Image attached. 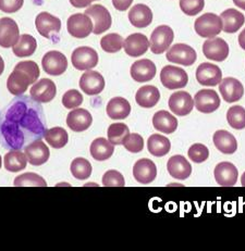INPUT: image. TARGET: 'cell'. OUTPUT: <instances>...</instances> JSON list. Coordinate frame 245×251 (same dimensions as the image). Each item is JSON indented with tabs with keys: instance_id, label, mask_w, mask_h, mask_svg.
Listing matches in <instances>:
<instances>
[{
	"instance_id": "cell-1",
	"label": "cell",
	"mask_w": 245,
	"mask_h": 251,
	"mask_svg": "<svg viewBox=\"0 0 245 251\" xmlns=\"http://www.w3.org/2000/svg\"><path fill=\"white\" fill-rule=\"evenodd\" d=\"M39 77V67L34 61L19 62L7 81L8 90L14 96H21L27 87L37 81Z\"/></svg>"
},
{
	"instance_id": "cell-2",
	"label": "cell",
	"mask_w": 245,
	"mask_h": 251,
	"mask_svg": "<svg viewBox=\"0 0 245 251\" xmlns=\"http://www.w3.org/2000/svg\"><path fill=\"white\" fill-rule=\"evenodd\" d=\"M194 28L201 37L214 38L222 31L221 18L215 13H205L196 19Z\"/></svg>"
},
{
	"instance_id": "cell-3",
	"label": "cell",
	"mask_w": 245,
	"mask_h": 251,
	"mask_svg": "<svg viewBox=\"0 0 245 251\" xmlns=\"http://www.w3.org/2000/svg\"><path fill=\"white\" fill-rule=\"evenodd\" d=\"M174 34L168 25H161L154 29L149 41V47L155 54H162L169 49L173 42Z\"/></svg>"
},
{
	"instance_id": "cell-4",
	"label": "cell",
	"mask_w": 245,
	"mask_h": 251,
	"mask_svg": "<svg viewBox=\"0 0 245 251\" xmlns=\"http://www.w3.org/2000/svg\"><path fill=\"white\" fill-rule=\"evenodd\" d=\"M161 81L168 89H178L187 86L189 76L183 69L173 65H166L161 72Z\"/></svg>"
},
{
	"instance_id": "cell-5",
	"label": "cell",
	"mask_w": 245,
	"mask_h": 251,
	"mask_svg": "<svg viewBox=\"0 0 245 251\" xmlns=\"http://www.w3.org/2000/svg\"><path fill=\"white\" fill-rule=\"evenodd\" d=\"M93 20V33L95 35H99L104 32L108 31L111 26L112 20L108 9L101 4H94L85 10V13Z\"/></svg>"
},
{
	"instance_id": "cell-6",
	"label": "cell",
	"mask_w": 245,
	"mask_h": 251,
	"mask_svg": "<svg viewBox=\"0 0 245 251\" xmlns=\"http://www.w3.org/2000/svg\"><path fill=\"white\" fill-rule=\"evenodd\" d=\"M37 32L45 38L53 39L57 36L61 29V21L59 18H56L48 12H41L35 20Z\"/></svg>"
},
{
	"instance_id": "cell-7",
	"label": "cell",
	"mask_w": 245,
	"mask_h": 251,
	"mask_svg": "<svg viewBox=\"0 0 245 251\" xmlns=\"http://www.w3.org/2000/svg\"><path fill=\"white\" fill-rule=\"evenodd\" d=\"M71 61L73 67L79 71L91 70L98 63V54L96 50L91 47H79L72 52Z\"/></svg>"
},
{
	"instance_id": "cell-8",
	"label": "cell",
	"mask_w": 245,
	"mask_h": 251,
	"mask_svg": "<svg viewBox=\"0 0 245 251\" xmlns=\"http://www.w3.org/2000/svg\"><path fill=\"white\" fill-rule=\"evenodd\" d=\"M67 28L70 35L77 38H85L93 32L92 19L86 14L76 13L68 19Z\"/></svg>"
},
{
	"instance_id": "cell-9",
	"label": "cell",
	"mask_w": 245,
	"mask_h": 251,
	"mask_svg": "<svg viewBox=\"0 0 245 251\" xmlns=\"http://www.w3.org/2000/svg\"><path fill=\"white\" fill-rule=\"evenodd\" d=\"M167 60L172 63L190 67L195 63L197 59V53L195 50L186 44H176L168 50Z\"/></svg>"
},
{
	"instance_id": "cell-10",
	"label": "cell",
	"mask_w": 245,
	"mask_h": 251,
	"mask_svg": "<svg viewBox=\"0 0 245 251\" xmlns=\"http://www.w3.org/2000/svg\"><path fill=\"white\" fill-rule=\"evenodd\" d=\"M44 71L53 76H58L67 71L68 60L63 53L53 50L47 52L42 60Z\"/></svg>"
},
{
	"instance_id": "cell-11",
	"label": "cell",
	"mask_w": 245,
	"mask_h": 251,
	"mask_svg": "<svg viewBox=\"0 0 245 251\" xmlns=\"http://www.w3.org/2000/svg\"><path fill=\"white\" fill-rule=\"evenodd\" d=\"M204 56L213 61H224L229 56V45L222 38L214 37L203 45Z\"/></svg>"
},
{
	"instance_id": "cell-12",
	"label": "cell",
	"mask_w": 245,
	"mask_h": 251,
	"mask_svg": "<svg viewBox=\"0 0 245 251\" xmlns=\"http://www.w3.org/2000/svg\"><path fill=\"white\" fill-rule=\"evenodd\" d=\"M194 105L199 112L213 113L220 107V98L214 89H202L195 95Z\"/></svg>"
},
{
	"instance_id": "cell-13",
	"label": "cell",
	"mask_w": 245,
	"mask_h": 251,
	"mask_svg": "<svg viewBox=\"0 0 245 251\" xmlns=\"http://www.w3.org/2000/svg\"><path fill=\"white\" fill-rule=\"evenodd\" d=\"M196 79L203 86H217L222 81V72L217 65L204 62L196 70Z\"/></svg>"
},
{
	"instance_id": "cell-14",
	"label": "cell",
	"mask_w": 245,
	"mask_h": 251,
	"mask_svg": "<svg viewBox=\"0 0 245 251\" xmlns=\"http://www.w3.org/2000/svg\"><path fill=\"white\" fill-rule=\"evenodd\" d=\"M168 105L172 113L179 115V117H184L192 112L194 108V99L189 93L181 90V92L173 93L170 96Z\"/></svg>"
},
{
	"instance_id": "cell-15",
	"label": "cell",
	"mask_w": 245,
	"mask_h": 251,
	"mask_svg": "<svg viewBox=\"0 0 245 251\" xmlns=\"http://www.w3.org/2000/svg\"><path fill=\"white\" fill-rule=\"evenodd\" d=\"M80 87L88 96H95L104 90L105 79L101 73L88 70L80 78Z\"/></svg>"
},
{
	"instance_id": "cell-16",
	"label": "cell",
	"mask_w": 245,
	"mask_h": 251,
	"mask_svg": "<svg viewBox=\"0 0 245 251\" xmlns=\"http://www.w3.org/2000/svg\"><path fill=\"white\" fill-rule=\"evenodd\" d=\"M219 90L224 101L229 103L239 101L244 95V87L242 83L233 77L223 78L219 84Z\"/></svg>"
},
{
	"instance_id": "cell-17",
	"label": "cell",
	"mask_w": 245,
	"mask_h": 251,
	"mask_svg": "<svg viewBox=\"0 0 245 251\" xmlns=\"http://www.w3.org/2000/svg\"><path fill=\"white\" fill-rule=\"evenodd\" d=\"M215 179L219 186L232 187L238 182L239 172L236 165L230 162H221L216 165L214 171Z\"/></svg>"
},
{
	"instance_id": "cell-18",
	"label": "cell",
	"mask_w": 245,
	"mask_h": 251,
	"mask_svg": "<svg viewBox=\"0 0 245 251\" xmlns=\"http://www.w3.org/2000/svg\"><path fill=\"white\" fill-rule=\"evenodd\" d=\"M57 94L56 85L49 78H42L31 88V98L36 102L52 101Z\"/></svg>"
},
{
	"instance_id": "cell-19",
	"label": "cell",
	"mask_w": 245,
	"mask_h": 251,
	"mask_svg": "<svg viewBox=\"0 0 245 251\" xmlns=\"http://www.w3.org/2000/svg\"><path fill=\"white\" fill-rule=\"evenodd\" d=\"M20 37L19 26L10 18L0 19V46L3 48L13 47Z\"/></svg>"
},
{
	"instance_id": "cell-20",
	"label": "cell",
	"mask_w": 245,
	"mask_h": 251,
	"mask_svg": "<svg viewBox=\"0 0 245 251\" xmlns=\"http://www.w3.org/2000/svg\"><path fill=\"white\" fill-rule=\"evenodd\" d=\"M133 176L138 183L149 184L157 176V168L149 159H141L134 164Z\"/></svg>"
},
{
	"instance_id": "cell-21",
	"label": "cell",
	"mask_w": 245,
	"mask_h": 251,
	"mask_svg": "<svg viewBox=\"0 0 245 251\" xmlns=\"http://www.w3.org/2000/svg\"><path fill=\"white\" fill-rule=\"evenodd\" d=\"M156 75V65L148 59H142L136 61L131 67V76L138 83L151 81Z\"/></svg>"
},
{
	"instance_id": "cell-22",
	"label": "cell",
	"mask_w": 245,
	"mask_h": 251,
	"mask_svg": "<svg viewBox=\"0 0 245 251\" xmlns=\"http://www.w3.org/2000/svg\"><path fill=\"white\" fill-rule=\"evenodd\" d=\"M124 51L130 57H139L147 51L149 48V41L145 35L136 33L130 35L123 43Z\"/></svg>"
},
{
	"instance_id": "cell-23",
	"label": "cell",
	"mask_w": 245,
	"mask_h": 251,
	"mask_svg": "<svg viewBox=\"0 0 245 251\" xmlns=\"http://www.w3.org/2000/svg\"><path fill=\"white\" fill-rule=\"evenodd\" d=\"M167 170L172 177L184 180L192 173V167L183 155H173L167 162Z\"/></svg>"
},
{
	"instance_id": "cell-24",
	"label": "cell",
	"mask_w": 245,
	"mask_h": 251,
	"mask_svg": "<svg viewBox=\"0 0 245 251\" xmlns=\"http://www.w3.org/2000/svg\"><path fill=\"white\" fill-rule=\"evenodd\" d=\"M92 114L85 109H74L68 114L67 124L74 132H84L92 125Z\"/></svg>"
},
{
	"instance_id": "cell-25",
	"label": "cell",
	"mask_w": 245,
	"mask_h": 251,
	"mask_svg": "<svg viewBox=\"0 0 245 251\" xmlns=\"http://www.w3.org/2000/svg\"><path fill=\"white\" fill-rule=\"evenodd\" d=\"M26 155L29 163L35 165V167H38V165H42L48 161L51 153L42 140H35L26 148Z\"/></svg>"
},
{
	"instance_id": "cell-26",
	"label": "cell",
	"mask_w": 245,
	"mask_h": 251,
	"mask_svg": "<svg viewBox=\"0 0 245 251\" xmlns=\"http://www.w3.org/2000/svg\"><path fill=\"white\" fill-rule=\"evenodd\" d=\"M129 20L133 26L143 28L153 22V12L146 4H136L129 12Z\"/></svg>"
},
{
	"instance_id": "cell-27",
	"label": "cell",
	"mask_w": 245,
	"mask_h": 251,
	"mask_svg": "<svg viewBox=\"0 0 245 251\" xmlns=\"http://www.w3.org/2000/svg\"><path fill=\"white\" fill-rule=\"evenodd\" d=\"M220 18L222 21V31L229 34L237 33L245 22L244 14L236 9H227L221 13Z\"/></svg>"
},
{
	"instance_id": "cell-28",
	"label": "cell",
	"mask_w": 245,
	"mask_h": 251,
	"mask_svg": "<svg viewBox=\"0 0 245 251\" xmlns=\"http://www.w3.org/2000/svg\"><path fill=\"white\" fill-rule=\"evenodd\" d=\"M214 144L219 151L224 154H232L238 149L236 137L224 129L217 130L214 134Z\"/></svg>"
},
{
	"instance_id": "cell-29",
	"label": "cell",
	"mask_w": 245,
	"mask_h": 251,
	"mask_svg": "<svg viewBox=\"0 0 245 251\" xmlns=\"http://www.w3.org/2000/svg\"><path fill=\"white\" fill-rule=\"evenodd\" d=\"M153 125L156 130L164 133L172 134L178 128V120L168 111H158L153 117Z\"/></svg>"
},
{
	"instance_id": "cell-30",
	"label": "cell",
	"mask_w": 245,
	"mask_h": 251,
	"mask_svg": "<svg viewBox=\"0 0 245 251\" xmlns=\"http://www.w3.org/2000/svg\"><path fill=\"white\" fill-rule=\"evenodd\" d=\"M106 111L110 119L123 120L131 113V104L122 97H114L108 102Z\"/></svg>"
},
{
	"instance_id": "cell-31",
	"label": "cell",
	"mask_w": 245,
	"mask_h": 251,
	"mask_svg": "<svg viewBox=\"0 0 245 251\" xmlns=\"http://www.w3.org/2000/svg\"><path fill=\"white\" fill-rule=\"evenodd\" d=\"M161 99V93L157 87L152 85H146L137 90L136 100L138 105L143 108H153Z\"/></svg>"
},
{
	"instance_id": "cell-32",
	"label": "cell",
	"mask_w": 245,
	"mask_h": 251,
	"mask_svg": "<svg viewBox=\"0 0 245 251\" xmlns=\"http://www.w3.org/2000/svg\"><path fill=\"white\" fill-rule=\"evenodd\" d=\"M89 151H91L92 157L95 160L105 161V160H108L113 154L114 147L108 139L101 137L94 139V142L91 144Z\"/></svg>"
},
{
	"instance_id": "cell-33",
	"label": "cell",
	"mask_w": 245,
	"mask_h": 251,
	"mask_svg": "<svg viewBox=\"0 0 245 251\" xmlns=\"http://www.w3.org/2000/svg\"><path fill=\"white\" fill-rule=\"evenodd\" d=\"M147 148L149 153L154 157H163L169 153L171 149V143L167 137L161 134H153L147 140Z\"/></svg>"
},
{
	"instance_id": "cell-34",
	"label": "cell",
	"mask_w": 245,
	"mask_h": 251,
	"mask_svg": "<svg viewBox=\"0 0 245 251\" xmlns=\"http://www.w3.org/2000/svg\"><path fill=\"white\" fill-rule=\"evenodd\" d=\"M36 48H37L36 39H35V37H33L32 35H28V34L21 35V36L19 37L16 45L12 47L13 53L20 58L32 56V54L35 52V50H36Z\"/></svg>"
},
{
	"instance_id": "cell-35",
	"label": "cell",
	"mask_w": 245,
	"mask_h": 251,
	"mask_svg": "<svg viewBox=\"0 0 245 251\" xmlns=\"http://www.w3.org/2000/svg\"><path fill=\"white\" fill-rule=\"evenodd\" d=\"M27 155L18 150H11L4 155V168L9 172H20L27 168Z\"/></svg>"
},
{
	"instance_id": "cell-36",
	"label": "cell",
	"mask_w": 245,
	"mask_h": 251,
	"mask_svg": "<svg viewBox=\"0 0 245 251\" xmlns=\"http://www.w3.org/2000/svg\"><path fill=\"white\" fill-rule=\"evenodd\" d=\"M44 137L53 148L56 149L63 148L68 144L69 140V135L67 130L62 127H53L47 129L45 132Z\"/></svg>"
},
{
	"instance_id": "cell-37",
	"label": "cell",
	"mask_w": 245,
	"mask_h": 251,
	"mask_svg": "<svg viewBox=\"0 0 245 251\" xmlns=\"http://www.w3.org/2000/svg\"><path fill=\"white\" fill-rule=\"evenodd\" d=\"M107 135L108 140L113 146H116V145H123L124 140L130 135V129L128 125L124 123H113L108 127Z\"/></svg>"
},
{
	"instance_id": "cell-38",
	"label": "cell",
	"mask_w": 245,
	"mask_h": 251,
	"mask_svg": "<svg viewBox=\"0 0 245 251\" xmlns=\"http://www.w3.org/2000/svg\"><path fill=\"white\" fill-rule=\"evenodd\" d=\"M13 185L16 187H46L47 183L38 174L28 172L16 177Z\"/></svg>"
},
{
	"instance_id": "cell-39",
	"label": "cell",
	"mask_w": 245,
	"mask_h": 251,
	"mask_svg": "<svg viewBox=\"0 0 245 251\" xmlns=\"http://www.w3.org/2000/svg\"><path fill=\"white\" fill-rule=\"evenodd\" d=\"M70 170H71V173L74 177L80 180H84L91 176L93 168L88 160L84 158H77L72 161Z\"/></svg>"
},
{
	"instance_id": "cell-40",
	"label": "cell",
	"mask_w": 245,
	"mask_h": 251,
	"mask_svg": "<svg viewBox=\"0 0 245 251\" xmlns=\"http://www.w3.org/2000/svg\"><path fill=\"white\" fill-rule=\"evenodd\" d=\"M227 121L234 129L245 128V109L241 105H232L227 112Z\"/></svg>"
},
{
	"instance_id": "cell-41",
	"label": "cell",
	"mask_w": 245,
	"mask_h": 251,
	"mask_svg": "<svg viewBox=\"0 0 245 251\" xmlns=\"http://www.w3.org/2000/svg\"><path fill=\"white\" fill-rule=\"evenodd\" d=\"M123 43L124 39L122 38L121 35H119L117 33L108 34L101 39V46L103 50L109 53L120 51L123 47Z\"/></svg>"
},
{
	"instance_id": "cell-42",
	"label": "cell",
	"mask_w": 245,
	"mask_h": 251,
	"mask_svg": "<svg viewBox=\"0 0 245 251\" xmlns=\"http://www.w3.org/2000/svg\"><path fill=\"white\" fill-rule=\"evenodd\" d=\"M205 7V0H180V8L187 16L194 17Z\"/></svg>"
},
{
	"instance_id": "cell-43",
	"label": "cell",
	"mask_w": 245,
	"mask_h": 251,
	"mask_svg": "<svg viewBox=\"0 0 245 251\" xmlns=\"http://www.w3.org/2000/svg\"><path fill=\"white\" fill-rule=\"evenodd\" d=\"M189 158L195 163H203L209 157V150L203 144H194L189 149Z\"/></svg>"
},
{
	"instance_id": "cell-44",
	"label": "cell",
	"mask_w": 245,
	"mask_h": 251,
	"mask_svg": "<svg viewBox=\"0 0 245 251\" xmlns=\"http://www.w3.org/2000/svg\"><path fill=\"white\" fill-rule=\"evenodd\" d=\"M103 185L105 187H123L126 182L121 173L116 170H109L104 174Z\"/></svg>"
},
{
	"instance_id": "cell-45",
	"label": "cell",
	"mask_w": 245,
	"mask_h": 251,
	"mask_svg": "<svg viewBox=\"0 0 245 251\" xmlns=\"http://www.w3.org/2000/svg\"><path fill=\"white\" fill-rule=\"evenodd\" d=\"M123 146L128 151L132 153L141 152L144 148V139L139 134H130L123 143Z\"/></svg>"
},
{
	"instance_id": "cell-46",
	"label": "cell",
	"mask_w": 245,
	"mask_h": 251,
	"mask_svg": "<svg viewBox=\"0 0 245 251\" xmlns=\"http://www.w3.org/2000/svg\"><path fill=\"white\" fill-rule=\"evenodd\" d=\"M83 102V96L77 89H70L63 95L62 104L67 109H76Z\"/></svg>"
},
{
	"instance_id": "cell-47",
	"label": "cell",
	"mask_w": 245,
	"mask_h": 251,
	"mask_svg": "<svg viewBox=\"0 0 245 251\" xmlns=\"http://www.w3.org/2000/svg\"><path fill=\"white\" fill-rule=\"evenodd\" d=\"M24 0H0V10L7 13L19 11L23 6Z\"/></svg>"
},
{
	"instance_id": "cell-48",
	"label": "cell",
	"mask_w": 245,
	"mask_h": 251,
	"mask_svg": "<svg viewBox=\"0 0 245 251\" xmlns=\"http://www.w3.org/2000/svg\"><path fill=\"white\" fill-rule=\"evenodd\" d=\"M133 2V0H112L113 7L119 11H126L130 8Z\"/></svg>"
},
{
	"instance_id": "cell-49",
	"label": "cell",
	"mask_w": 245,
	"mask_h": 251,
	"mask_svg": "<svg viewBox=\"0 0 245 251\" xmlns=\"http://www.w3.org/2000/svg\"><path fill=\"white\" fill-rule=\"evenodd\" d=\"M95 0H70V3L76 8H85L88 7Z\"/></svg>"
},
{
	"instance_id": "cell-50",
	"label": "cell",
	"mask_w": 245,
	"mask_h": 251,
	"mask_svg": "<svg viewBox=\"0 0 245 251\" xmlns=\"http://www.w3.org/2000/svg\"><path fill=\"white\" fill-rule=\"evenodd\" d=\"M238 41H239L240 47H241L242 49H244V50H245V28L243 29V31H242L241 33H240Z\"/></svg>"
},
{
	"instance_id": "cell-51",
	"label": "cell",
	"mask_w": 245,
	"mask_h": 251,
	"mask_svg": "<svg viewBox=\"0 0 245 251\" xmlns=\"http://www.w3.org/2000/svg\"><path fill=\"white\" fill-rule=\"evenodd\" d=\"M233 2L238 8L245 10V0H233Z\"/></svg>"
},
{
	"instance_id": "cell-52",
	"label": "cell",
	"mask_w": 245,
	"mask_h": 251,
	"mask_svg": "<svg viewBox=\"0 0 245 251\" xmlns=\"http://www.w3.org/2000/svg\"><path fill=\"white\" fill-rule=\"evenodd\" d=\"M4 70V62H3V59L1 58V56H0V75L2 74Z\"/></svg>"
},
{
	"instance_id": "cell-53",
	"label": "cell",
	"mask_w": 245,
	"mask_h": 251,
	"mask_svg": "<svg viewBox=\"0 0 245 251\" xmlns=\"http://www.w3.org/2000/svg\"><path fill=\"white\" fill-rule=\"evenodd\" d=\"M241 185L243 187H245V172L242 174V177H241Z\"/></svg>"
},
{
	"instance_id": "cell-54",
	"label": "cell",
	"mask_w": 245,
	"mask_h": 251,
	"mask_svg": "<svg viewBox=\"0 0 245 251\" xmlns=\"http://www.w3.org/2000/svg\"><path fill=\"white\" fill-rule=\"evenodd\" d=\"M1 163H2L1 162V157H0V168H1Z\"/></svg>"
}]
</instances>
